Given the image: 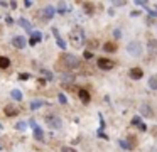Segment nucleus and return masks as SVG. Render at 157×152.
I'll use <instances>...</instances> for the list:
<instances>
[{
	"label": "nucleus",
	"mask_w": 157,
	"mask_h": 152,
	"mask_svg": "<svg viewBox=\"0 0 157 152\" xmlns=\"http://www.w3.org/2000/svg\"><path fill=\"white\" fill-rule=\"evenodd\" d=\"M59 66H64L66 69H78L79 68V59L75 56V54H69V53H64L59 59Z\"/></svg>",
	"instance_id": "obj_1"
},
{
	"label": "nucleus",
	"mask_w": 157,
	"mask_h": 152,
	"mask_svg": "<svg viewBox=\"0 0 157 152\" xmlns=\"http://www.w3.org/2000/svg\"><path fill=\"white\" fill-rule=\"evenodd\" d=\"M69 39H71L73 47H76V49L83 47V44H85V32H83L81 27H76L75 30H71L69 32Z\"/></svg>",
	"instance_id": "obj_2"
},
{
	"label": "nucleus",
	"mask_w": 157,
	"mask_h": 152,
	"mask_svg": "<svg viewBox=\"0 0 157 152\" xmlns=\"http://www.w3.org/2000/svg\"><path fill=\"white\" fill-rule=\"evenodd\" d=\"M127 53H128L130 56H133V57L142 56V44H140L139 41H132V42H128V46H127Z\"/></svg>",
	"instance_id": "obj_3"
},
{
	"label": "nucleus",
	"mask_w": 157,
	"mask_h": 152,
	"mask_svg": "<svg viewBox=\"0 0 157 152\" xmlns=\"http://www.w3.org/2000/svg\"><path fill=\"white\" fill-rule=\"evenodd\" d=\"M46 123L51 128H61L63 122H61V118L56 117V115H48V117H46Z\"/></svg>",
	"instance_id": "obj_4"
},
{
	"label": "nucleus",
	"mask_w": 157,
	"mask_h": 152,
	"mask_svg": "<svg viewBox=\"0 0 157 152\" xmlns=\"http://www.w3.org/2000/svg\"><path fill=\"white\" fill-rule=\"evenodd\" d=\"M98 68L100 69H103V71H108V69H112L113 68V61L112 59H106V57H98Z\"/></svg>",
	"instance_id": "obj_5"
},
{
	"label": "nucleus",
	"mask_w": 157,
	"mask_h": 152,
	"mask_svg": "<svg viewBox=\"0 0 157 152\" xmlns=\"http://www.w3.org/2000/svg\"><path fill=\"white\" fill-rule=\"evenodd\" d=\"M12 44H14V47H17V49H24L25 44H27V41H25V37H22V36H15L14 39H12Z\"/></svg>",
	"instance_id": "obj_6"
},
{
	"label": "nucleus",
	"mask_w": 157,
	"mask_h": 152,
	"mask_svg": "<svg viewBox=\"0 0 157 152\" xmlns=\"http://www.w3.org/2000/svg\"><path fill=\"white\" fill-rule=\"evenodd\" d=\"M41 12H42V19H44V20H49V19H52V17H54L56 9H54V7H46V9L41 10Z\"/></svg>",
	"instance_id": "obj_7"
},
{
	"label": "nucleus",
	"mask_w": 157,
	"mask_h": 152,
	"mask_svg": "<svg viewBox=\"0 0 157 152\" xmlns=\"http://www.w3.org/2000/svg\"><path fill=\"white\" fill-rule=\"evenodd\" d=\"M4 113L7 115V117H17V115H19V108L14 107V105H7V107L4 108Z\"/></svg>",
	"instance_id": "obj_8"
},
{
	"label": "nucleus",
	"mask_w": 157,
	"mask_h": 152,
	"mask_svg": "<svg viewBox=\"0 0 157 152\" xmlns=\"http://www.w3.org/2000/svg\"><path fill=\"white\" fill-rule=\"evenodd\" d=\"M128 76L132 78V80H140V78L144 76V71L140 69V68H132V69L128 71Z\"/></svg>",
	"instance_id": "obj_9"
},
{
	"label": "nucleus",
	"mask_w": 157,
	"mask_h": 152,
	"mask_svg": "<svg viewBox=\"0 0 157 152\" xmlns=\"http://www.w3.org/2000/svg\"><path fill=\"white\" fill-rule=\"evenodd\" d=\"M52 36H54V39H56V44H58V46L61 47L63 51H64V49H66V42L61 39V36H59V30H58V29H52Z\"/></svg>",
	"instance_id": "obj_10"
},
{
	"label": "nucleus",
	"mask_w": 157,
	"mask_h": 152,
	"mask_svg": "<svg viewBox=\"0 0 157 152\" xmlns=\"http://www.w3.org/2000/svg\"><path fill=\"white\" fill-rule=\"evenodd\" d=\"M147 51H149L152 56H157V39H150L147 42Z\"/></svg>",
	"instance_id": "obj_11"
},
{
	"label": "nucleus",
	"mask_w": 157,
	"mask_h": 152,
	"mask_svg": "<svg viewBox=\"0 0 157 152\" xmlns=\"http://www.w3.org/2000/svg\"><path fill=\"white\" fill-rule=\"evenodd\" d=\"M140 113H142L144 117H152L154 111H152V108H150L147 103H144V105H140Z\"/></svg>",
	"instance_id": "obj_12"
},
{
	"label": "nucleus",
	"mask_w": 157,
	"mask_h": 152,
	"mask_svg": "<svg viewBox=\"0 0 157 152\" xmlns=\"http://www.w3.org/2000/svg\"><path fill=\"white\" fill-rule=\"evenodd\" d=\"M78 95H79V100H81L83 103H90L91 96H90V93H88L86 90H79V91H78Z\"/></svg>",
	"instance_id": "obj_13"
},
{
	"label": "nucleus",
	"mask_w": 157,
	"mask_h": 152,
	"mask_svg": "<svg viewBox=\"0 0 157 152\" xmlns=\"http://www.w3.org/2000/svg\"><path fill=\"white\" fill-rule=\"evenodd\" d=\"M17 24H19L21 27H24V29L27 30V32H32V25H31V22H29L27 19H19V20H17Z\"/></svg>",
	"instance_id": "obj_14"
},
{
	"label": "nucleus",
	"mask_w": 157,
	"mask_h": 152,
	"mask_svg": "<svg viewBox=\"0 0 157 152\" xmlns=\"http://www.w3.org/2000/svg\"><path fill=\"white\" fill-rule=\"evenodd\" d=\"M39 41H42V34L41 32H32L31 34V41H29V42H31V46H34V44L39 42Z\"/></svg>",
	"instance_id": "obj_15"
},
{
	"label": "nucleus",
	"mask_w": 157,
	"mask_h": 152,
	"mask_svg": "<svg viewBox=\"0 0 157 152\" xmlns=\"http://www.w3.org/2000/svg\"><path fill=\"white\" fill-rule=\"evenodd\" d=\"M34 137H36V140H39V142L44 140V132H42L41 128L37 127V125L34 127Z\"/></svg>",
	"instance_id": "obj_16"
},
{
	"label": "nucleus",
	"mask_w": 157,
	"mask_h": 152,
	"mask_svg": "<svg viewBox=\"0 0 157 152\" xmlns=\"http://www.w3.org/2000/svg\"><path fill=\"white\" fill-rule=\"evenodd\" d=\"M83 10H85L88 15H91V14L95 12V5H93L91 2H85V3H83Z\"/></svg>",
	"instance_id": "obj_17"
},
{
	"label": "nucleus",
	"mask_w": 157,
	"mask_h": 152,
	"mask_svg": "<svg viewBox=\"0 0 157 152\" xmlns=\"http://www.w3.org/2000/svg\"><path fill=\"white\" fill-rule=\"evenodd\" d=\"M10 66V59L5 56H0V69H7Z\"/></svg>",
	"instance_id": "obj_18"
},
{
	"label": "nucleus",
	"mask_w": 157,
	"mask_h": 152,
	"mask_svg": "<svg viewBox=\"0 0 157 152\" xmlns=\"http://www.w3.org/2000/svg\"><path fill=\"white\" fill-rule=\"evenodd\" d=\"M103 49H105L106 53H115V51H117V44L115 42H106L105 46H103Z\"/></svg>",
	"instance_id": "obj_19"
},
{
	"label": "nucleus",
	"mask_w": 157,
	"mask_h": 152,
	"mask_svg": "<svg viewBox=\"0 0 157 152\" xmlns=\"http://www.w3.org/2000/svg\"><path fill=\"white\" fill-rule=\"evenodd\" d=\"M42 105H44V101L42 100H36V101H31V110H37V108H41Z\"/></svg>",
	"instance_id": "obj_20"
},
{
	"label": "nucleus",
	"mask_w": 157,
	"mask_h": 152,
	"mask_svg": "<svg viewBox=\"0 0 157 152\" xmlns=\"http://www.w3.org/2000/svg\"><path fill=\"white\" fill-rule=\"evenodd\" d=\"M10 96L14 98V100H17V101L22 100V93H21L19 90H12V91H10Z\"/></svg>",
	"instance_id": "obj_21"
},
{
	"label": "nucleus",
	"mask_w": 157,
	"mask_h": 152,
	"mask_svg": "<svg viewBox=\"0 0 157 152\" xmlns=\"http://www.w3.org/2000/svg\"><path fill=\"white\" fill-rule=\"evenodd\" d=\"M149 86L152 88V90H157V76H150V80H149Z\"/></svg>",
	"instance_id": "obj_22"
},
{
	"label": "nucleus",
	"mask_w": 157,
	"mask_h": 152,
	"mask_svg": "<svg viewBox=\"0 0 157 152\" xmlns=\"http://www.w3.org/2000/svg\"><path fill=\"white\" fill-rule=\"evenodd\" d=\"M73 81H75L73 74H63V83H73Z\"/></svg>",
	"instance_id": "obj_23"
},
{
	"label": "nucleus",
	"mask_w": 157,
	"mask_h": 152,
	"mask_svg": "<svg viewBox=\"0 0 157 152\" xmlns=\"http://www.w3.org/2000/svg\"><path fill=\"white\" fill-rule=\"evenodd\" d=\"M120 145H122V149H127V150H132V149H133L127 140H120Z\"/></svg>",
	"instance_id": "obj_24"
},
{
	"label": "nucleus",
	"mask_w": 157,
	"mask_h": 152,
	"mask_svg": "<svg viewBox=\"0 0 157 152\" xmlns=\"http://www.w3.org/2000/svg\"><path fill=\"white\" fill-rule=\"evenodd\" d=\"M61 152H78V150H76V149H73V147L64 145V147H61Z\"/></svg>",
	"instance_id": "obj_25"
},
{
	"label": "nucleus",
	"mask_w": 157,
	"mask_h": 152,
	"mask_svg": "<svg viewBox=\"0 0 157 152\" xmlns=\"http://www.w3.org/2000/svg\"><path fill=\"white\" fill-rule=\"evenodd\" d=\"M58 12L59 14H66V5H64V3H59V5H58Z\"/></svg>",
	"instance_id": "obj_26"
},
{
	"label": "nucleus",
	"mask_w": 157,
	"mask_h": 152,
	"mask_svg": "<svg viewBox=\"0 0 157 152\" xmlns=\"http://www.w3.org/2000/svg\"><path fill=\"white\" fill-rule=\"evenodd\" d=\"M137 5H139V7H145V9L147 10H149V3H147V2H144V0H140V2H139V0H137Z\"/></svg>",
	"instance_id": "obj_27"
},
{
	"label": "nucleus",
	"mask_w": 157,
	"mask_h": 152,
	"mask_svg": "<svg viewBox=\"0 0 157 152\" xmlns=\"http://www.w3.org/2000/svg\"><path fill=\"white\" fill-rule=\"evenodd\" d=\"M58 98H59V103H61V105H66V103H68V100H66V96H64V95H63V93L59 95Z\"/></svg>",
	"instance_id": "obj_28"
},
{
	"label": "nucleus",
	"mask_w": 157,
	"mask_h": 152,
	"mask_svg": "<svg viewBox=\"0 0 157 152\" xmlns=\"http://www.w3.org/2000/svg\"><path fill=\"white\" fill-rule=\"evenodd\" d=\"M42 74H44V76L48 78V80H52V73H49L48 69H42Z\"/></svg>",
	"instance_id": "obj_29"
},
{
	"label": "nucleus",
	"mask_w": 157,
	"mask_h": 152,
	"mask_svg": "<svg viewBox=\"0 0 157 152\" xmlns=\"http://www.w3.org/2000/svg\"><path fill=\"white\" fill-rule=\"evenodd\" d=\"M19 80H22V81L29 80V74H27V73H22V74H19Z\"/></svg>",
	"instance_id": "obj_30"
},
{
	"label": "nucleus",
	"mask_w": 157,
	"mask_h": 152,
	"mask_svg": "<svg viewBox=\"0 0 157 152\" xmlns=\"http://www.w3.org/2000/svg\"><path fill=\"white\" fill-rule=\"evenodd\" d=\"M140 123V117H133L132 118V125H139Z\"/></svg>",
	"instance_id": "obj_31"
},
{
	"label": "nucleus",
	"mask_w": 157,
	"mask_h": 152,
	"mask_svg": "<svg viewBox=\"0 0 157 152\" xmlns=\"http://www.w3.org/2000/svg\"><path fill=\"white\" fill-rule=\"evenodd\" d=\"M17 128H19V130H24V128H25V123H17Z\"/></svg>",
	"instance_id": "obj_32"
},
{
	"label": "nucleus",
	"mask_w": 157,
	"mask_h": 152,
	"mask_svg": "<svg viewBox=\"0 0 157 152\" xmlns=\"http://www.w3.org/2000/svg\"><path fill=\"white\" fill-rule=\"evenodd\" d=\"M31 5H32V2H29V0H27V2H24V7H27V9H29Z\"/></svg>",
	"instance_id": "obj_33"
},
{
	"label": "nucleus",
	"mask_w": 157,
	"mask_h": 152,
	"mask_svg": "<svg viewBox=\"0 0 157 152\" xmlns=\"http://www.w3.org/2000/svg\"><path fill=\"white\" fill-rule=\"evenodd\" d=\"M10 7L12 9H17V2H10Z\"/></svg>",
	"instance_id": "obj_34"
},
{
	"label": "nucleus",
	"mask_w": 157,
	"mask_h": 152,
	"mask_svg": "<svg viewBox=\"0 0 157 152\" xmlns=\"http://www.w3.org/2000/svg\"><path fill=\"white\" fill-rule=\"evenodd\" d=\"M85 57H86V59H90V57H91V53H88V51H86V53H85Z\"/></svg>",
	"instance_id": "obj_35"
},
{
	"label": "nucleus",
	"mask_w": 157,
	"mask_h": 152,
	"mask_svg": "<svg viewBox=\"0 0 157 152\" xmlns=\"http://www.w3.org/2000/svg\"><path fill=\"white\" fill-rule=\"evenodd\" d=\"M149 152H157V150H155V149H150V150H149Z\"/></svg>",
	"instance_id": "obj_36"
},
{
	"label": "nucleus",
	"mask_w": 157,
	"mask_h": 152,
	"mask_svg": "<svg viewBox=\"0 0 157 152\" xmlns=\"http://www.w3.org/2000/svg\"><path fill=\"white\" fill-rule=\"evenodd\" d=\"M0 149H2V147H0Z\"/></svg>",
	"instance_id": "obj_37"
}]
</instances>
